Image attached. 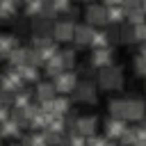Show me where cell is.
I'll return each instance as SVG.
<instances>
[{
  "instance_id": "cell-1",
  "label": "cell",
  "mask_w": 146,
  "mask_h": 146,
  "mask_svg": "<svg viewBox=\"0 0 146 146\" xmlns=\"http://www.w3.org/2000/svg\"><path fill=\"white\" fill-rule=\"evenodd\" d=\"M98 87L105 91H116L123 87V68L121 66H105L98 71Z\"/></svg>"
},
{
  "instance_id": "cell-2",
  "label": "cell",
  "mask_w": 146,
  "mask_h": 146,
  "mask_svg": "<svg viewBox=\"0 0 146 146\" xmlns=\"http://www.w3.org/2000/svg\"><path fill=\"white\" fill-rule=\"evenodd\" d=\"M146 116V103L141 98H123V121H141Z\"/></svg>"
},
{
  "instance_id": "cell-3",
  "label": "cell",
  "mask_w": 146,
  "mask_h": 146,
  "mask_svg": "<svg viewBox=\"0 0 146 146\" xmlns=\"http://www.w3.org/2000/svg\"><path fill=\"white\" fill-rule=\"evenodd\" d=\"M73 100L75 103H84V105H94L98 100V91H96V87L89 80H82L73 89Z\"/></svg>"
},
{
  "instance_id": "cell-4",
  "label": "cell",
  "mask_w": 146,
  "mask_h": 146,
  "mask_svg": "<svg viewBox=\"0 0 146 146\" xmlns=\"http://www.w3.org/2000/svg\"><path fill=\"white\" fill-rule=\"evenodd\" d=\"M114 48H96L91 55H89V66H94V68H105V66H112V62H114Z\"/></svg>"
},
{
  "instance_id": "cell-5",
  "label": "cell",
  "mask_w": 146,
  "mask_h": 146,
  "mask_svg": "<svg viewBox=\"0 0 146 146\" xmlns=\"http://www.w3.org/2000/svg\"><path fill=\"white\" fill-rule=\"evenodd\" d=\"M84 18H87V25H91L94 30L100 27V25H105L107 23V9H105V5H89L84 9Z\"/></svg>"
},
{
  "instance_id": "cell-6",
  "label": "cell",
  "mask_w": 146,
  "mask_h": 146,
  "mask_svg": "<svg viewBox=\"0 0 146 146\" xmlns=\"http://www.w3.org/2000/svg\"><path fill=\"white\" fill-rule=\"evenodd\" d=\"M75 84H78V78H75V73H71V71H62L57 78H52V87H55V91H59V94H73Z\"/></svg>"
},
{
  "instance_id": "cell-7",
  "label": "cell",
  "mask_w": 146,
  "mask_h": 146,
  "mask_svg": "<svg viewBox=\"0 0 146 146\" xmlns=\"http://www.w3.org/2000/svg\"><path fill=\"white\" fill-rule=\"evenodd\" d=\"M73 30H75V23L64 18V21H57L55 27H52V36L55 41H73Z\"/></svg>"
},
{
  "instance_id": "cell-8",
  "label": "cell",
  "mask_w": 146,
  "mask_h": 146,
  "mask_svg": "<svg viewBox=\"0 0 146 146\" xmlns=\"http://www.w3.org/2000/svg\"><path fill=\"white\" fill-rule=\"evenodd\" d=\"M125 128H128V121H123V119H114V116H107V121H105V137L107 139H119L123 132H125Z\"/></svg>"
},
{
  "instance_id": "cell-9",
  "label": "cell",
  "mask_w": 146,
  "mask_h": 146,
  "mask_svg": "<svg viewBox=\"0 0 146 146\" xmlns=\"http://www.w3.org/2000/svg\"><path fill=\"white\" fill-rule=\"evenodd\" d=\"M96 128H98V119L96 116H80V119H75V132H80L84 139L94 137Z\"/></svg>"
},
{
  "instance_id": "cell-10",
  "label": "cell",
  "mask_w": 146,
  "mask_h": 146,
  "mask_svg": "<svg viewBox=\"0 0 146 146\" xmlns=\"http://www.w3.org/2000/svg\"><path fill=\"white\" fill-rule=\"evenodd\" d=\"M91 36H94V27L91 25H75L73 30V43L78 48H84V46H91Z\"/></svg>"
},
{
  "instance_id": "cell-11",
  "label": "cell",
  "mask_w": 146,
  "mask_h": 146,
  "mask_svg": "<svg viewBox=\"0 0 146 146\" xmlns=\"http://www.w3.org/2000/svg\"><path fill=\"white\" fill-rule=\"evenodd\" d=\"M55 96H57V91H55L52 82H39L36 84V100L39 103H50Z\"/></svg>"
},
{
  "instance_id": "cell-12",
  "label": "cell",
  "mask_w": 146,
  "mask_h": 146,
  "mask_svg": "<svg viewBox=\"0 0 146 146\" xmlns=\"http://www.w3.org/2000/svg\"><path fill=\"white\" fill-rule=\"evenodd\" d=\"M43 68H46V75H50V78H57L62 71H66V68H64V64H62L59 52H57L55 57H50L48 62H43Z\"/></svg>"
},
{
  "instance_id": "cell-13",
  "label": "cell",
  "mask_w": 146,
  "mask_h": 146,
  "mask_svg": "<svg viewBox=\"0 0 146 146\" xmlns=\"http://www.w3.org/2000/svg\"><path fill=\"white\" fill-rule=\"evenodd\" d=\"M105 9H107V23H110V25H123V21H125V9H123V5L105 7Z\"/></svg>"
},
{
  "instance_id": "cell-14",
  "label": "cell",
  "mask_w": 146,
  "mask_h": 146,
  "mask_svg": "<svg viewBox=\"0 0 146 146\" xmlns=\"http://www.w3.org/2000/svg\"><path fill=\"white\" fill-rule=\"evenodd\" d=\"M14 48H18L16 36L14 34H0V57H9Z\"/></svg>"
},
{
  "instance_id": "cell-15",
  "label": "cell",
  "mask_w": 146,
  "mask_h": 146,
  "mask_svg": "<svg viewBox=\"0 0 146 146\" xmlns=\"http://www.w3.org/2000/svg\"><path fill=\"white\" fill-rule=\"evenodd\" d=\"M21 135V125L14 119H7L0 123V137H18Z\"/></svg>"
},
{
  "instance_id": "cell-16",
  "label": "cell",
  "mask_w": 146,
  "mask_h": 146,
  "mask_svg": "<svg viewBox=\"0 0 146 146\" xmlns=\"http://www.w3.org/2000/svg\"><path fill=\"white\" fill-rule=\"evenodd\" d=\"M125 21L128 25H139V23H146V14L141 11V7H135V9H125Z\"/></svg>"
},
{
  "instance_id": "cell-17",
  "label": "cell",
  "mask_w": 146,
  "mask_h": 146,
  "mask_svg": "<svg viewBox=\"0 0 146 146\" xmlns=\"http://www.w3.org/2000/svg\"><path fill=\"white\" fill-rule=\"evenodd\" d=\"M9 62H11V66H14V68H18V66L27 64V48H14V50H11V55H9Z\"/></svg>"
},
{
  "instance_id": "cell-18",
  "label": "cell",
  "mask_w": 146,
  "mask_h": 146,
  "mask_svg": "<svg viewBox=\"0 0 146 146\" xmlns=\"http://www.w3.org/2000/svg\"><path fill=\"white\" fill-rule=\"evenodd\" d=\"M110 46V36L105 30H94V36H91V48H107Z\"/></svg>"
},
{
  "instance_id": "cell-19",
  "label": "cell",
  "mask_w": 146,
  "mask_h": 146,
  "mask_svg": "<svg viewBox=\"0 0 146 146\" xmlns=\"http://www.w3.org/2000/svg\"><path fill=\"white\" fill-rule=\"evenodd\" d=\"M18 73H21L23 82H34V80H39V68H36V66L23 64V66H18Z\"/></svg>"
},
{
  "instance_id": "cell-20",
  "label": "cell",
  "mask_w": 146,
  "mask_h": 146,
  "mask_svg": "<svg viewBox=\"0 0 146 146\" xmlns=\"http://www.w3.org/2000/svg\"><path fill=\"white\" fill-rule=\"evenodd\" d=\"M135 27L132 25H119V43H135Z\"/></svg>"
},
{
  "instance_id": "cell-21",
  "label": "cell",
  "mask_w": 146,
  "mask_h": 146,
  "mask_svg": "<svg viewBox=\"0 0 146 146\" xmlns=\"http://www.w3.org/2000/svg\"><path fill=\"white\" fill-rule=\"evenodd\" d=\"M107 112L114 119H123V98H112L107 103Z\"/></svg>"
},
{
  "instance_id": "cell-22",
  "label": "cell",
  "mask_w": 146,
  "mask_h": 146,
  "mask_svg": "<svg viewBox=\"0 0 146 146\" xmlns=\"http://www.w3.org/2000/svg\"><path fill=\"white\" fill-rule=\"evenodd\" d=\"M75 50L73 48H66V50H59V57H62V64H64V68L66 71H71L73 66H75Z\"/></svg>"
},
{
  "instance_id": "cell-23",
  "label": "cell",
  "mask_w": 146,
  "mask_h": 146,
  "mask_svg": "<svg viewBox=\"0 0 146 146\" xmlns=\"http://www.w3.org/2000/svg\"><path fill=\"white\" fill-rule=\"evenodd\" d=\"M132 66H135V73L139 75V78H146V59L137 52L135 55V59H132Z\"/></svg>"
},
{
  "instance_id": "cell-24",
  "label": "cell",
  "mask_w": 146,
  "mask_h": 146,
  "mask_svg": "<svg viewBox=\"0 0 146 146\" xmlns=\"http://www.w3.org/2000/svg\"><path fill=\"white\" fill-rule=\"evenodd\" d=\"M135 39H137V41H141V43H146V23L135 25Z\"/></svg>"
},
{
  "instance_id": "cell-25",
  "label": "cell",
  "mask_w": 146,
  "mask_h": 146,
  "mask_svg": "<svg viewBox=\"0 0 146 146\" xmlns=\"http://www.w3.org/2000/svg\"><path fill=\"white\" fill-rule=\"evenodd\" d=\"M7 116H9L7 105H5V103H0V123H2V121H7Z\"/></svg>"
},
{
  "instance_id": "cell-26",
  "label": "cell",
  "mask_w": 146,
  "mask_h": 146,
  "mask_svg": "<svg viewBox=\"0 0 146 146\" xmlns=\"http://www.w3.org/2000/svg\"><path fill=\"white\" fill-rule=\"evenodd\" d=\"M116 5H123V0H105V7H116Z\"/></svg>"
},
{
  "instance_id": "cell-27",
  "label": "cell",
  "mask_w": 146,
  "mask_h": 146,
  "mask_svg": "<svg viewBox=\"0 0 146 146\" xmlns=\"http://www.w3.org/2000/svg\"><path fill=\"white\" fill-rule=\"evenodd\" d=\"M103 146H119V144H116V141H112V139H107V137H105V141H103Z\"/></svg>"
},
{
  "instance_id": "cell-28",
  "label": "cell",
  "mask_w": 146,
  "mask_h": 146,
  "mask_svg": "<svg viewBox=\"0 0 146 146\" xmlns=\"http://www.w3.org/2000/svg\"><path fill=\"white\" fill-rule=\"evenodd\" d=\"M139 55H141V57H144V59H146V43H144V46H141V50H139Z\"/></svg>"
},
{
  "instance_id": "cell-29",
  "label": "cell",
  "mask_w": 146,
  "mask_h": 146,
  "mask_svg": "<svg viewBox=\"0 0 146 146\" xmlns=\"http://www.w3.org/2000/svg\"><path fill=\"white\" fill-rule=\"evenodd\" d=\"M139 7H141V11L146 14V0H141V2H139Z\"/></svg>"
},
{
  "instance_id": "cell-30",
  "label": "cell",
  "mask_w": 146,
  "mask_h": 146,
  "mask_svg": "<svg viewBox=\"0 0 146 146\" xmlns=\"http://www.w3.org/2000/svg\"><path fill=\"white\" fill-rule=\"evenodd\" d=\"M14 146H27V144H14Z\"/></svg>"
},
{
  "instance_id": "cell-31",
  "label": "cell",
  "mask_w": 146,
  "mask_h": 146,
  "mask_svg": "<svg viewBox=\"0 0 146 146\" xmlns=\"http://www.w3.org/2000/svg\"><path fill=\"white\" fill-rule=\"evenodd\" d=\"M9 2H14V5H16V2H18V0H9Z\"/></svg>"
},
{
  "instance_id": "cell-32",
  "label": "cell",
  "mask_w": 146,
  "mask_h": 146,
  "mask_svg": "<svg viewBox=\"0 0 146 146\" xmlns=\"http://www.w3.org/2000/svg\"><path fill=\"white\" fill-rule=\"evenodd\" d=\"M25 2H36V0H25Z\"/></svg>"
},
{
  "instance_id": "cell-33",
  "label": "cell",
  "mask_w": 146,
  "mask_h": 146,
  "mask_svg": "<svg viewBox=\"0 0 146 146\" xmlns=\"http://www.w3.org/2000/svg\"><path fill=\"white\" fill-rule=\"evenodd\" d=\"M0 146H2V139H0Z\"/></svg>"
}]
</instances>
